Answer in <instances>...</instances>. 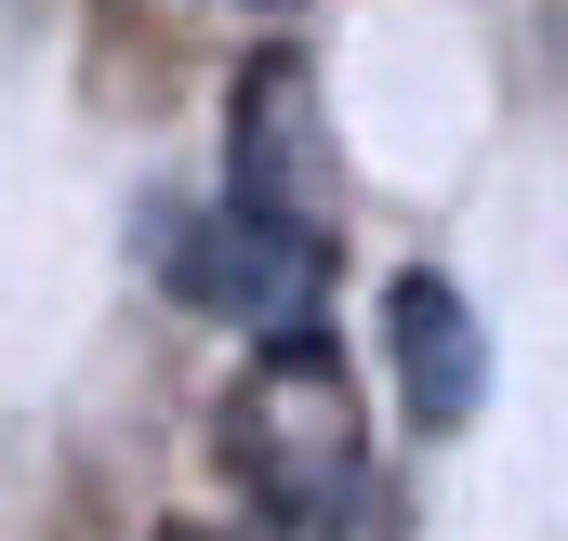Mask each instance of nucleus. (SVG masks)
Masks as SVG:
<instances>
[{"instance_id": "7ed1b4c3", "label": "nucleus", "mask_w": 568, "mask_h": 541, "mask_svg": "<svg viewBox=\"0 0 568 541\" xmlns=\"http://www.w3.org/2000/svg\"><path fill=\"white\" fill-rule=\"evenodd\" d=\"M225 185H239V212H278V225H317V238H331V185H344V159H331L317 67H304V53H265V67L239 80Z\"/></svg>"}, {"instance_id": "20e7f679", "label": "nucleus", "mask_w": 568, "mask_h": 541, "mask_svg": "<svg viewBox=\"0 0 568 541\" xmlns=\"http://www.w3.org/2000/svg\"><path fill=\"white\" fill-rule=\"evenodd\" d=\"M384 344H397V397H410V422H476V397H489V330H476V304L449 290L436 265H410L397 290H384Z\"/></svg>"}, {"instance_id": "f257e3e1", "label": "nucleus", "mask_w": 568, "mask_h": 541, "mask_svg": "<svg viewBox=\"0 0 568 541\" xmlns=\"http://www.w3.org/2000/svg\"><path fill=\"white\" fill-rule=\"evenodd\" d=\"M225 476L278 516V529H331L371 489V422L344 397L331 344H265L225 397Z\"/></svg>"}, {"instance_id": "f03ea898", "label": "nucleus", "mask_w": 568, "mask_h": 541, "mask_svg": "<svg viewBox=\"0 0 568 541\" xmlns=\"http://www.w3.org/2000/svg\"><path fill=\"white\" fill-rule=\"evenodd\" d=\"M172 290H185L199 317H225L252 357H265V344H317V317H331V238L212 198V212L172 238Z\"/></svg>"}]
</instances>
